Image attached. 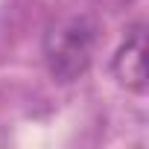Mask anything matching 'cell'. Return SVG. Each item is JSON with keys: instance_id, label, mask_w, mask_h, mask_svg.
Returning a JSON list of instances; mask_svg holds the SVG:
<instances>
[{"instance_id": "6da1fadb", "label": "cell", "mask_w": 149, "mask_h": 149, "mask_svg": "<svg viewBox=\"0 0 149 149\" xmlns=\"http://www.w3.org/2000/svg\"><path fill=\"white\" fill-rule=\"evenodd\" d=\"M100 44V24L91 15H64L44 32V64L61 85L82 79L94 64Z\"/></svg>"}, {"instance_id": "7a4b0ae2", "label": "cell", "mask_w": 149, "mask_h": 149, "mask_svg": "<svg viewBox=\"0 0 149 149\" xmlns=\"http://www.w3.org/2000/svg\"><path fill=\"white\" fill-rule=\"evenodd\" d=\"M111 70H114V79L126 91H134V94L146 91V26L143 24L129 26L123 44L111 58Z\"/></svg>"}, {"instance_id": "3957f363", "label": "cell", "mask_w": 149, "mask_h": 149, "mask_svg": "<svg viewBox=\"0 0 149 149\" xmlns=\"http://www.w3.org/2000/svg\"><path fill=\"white\" fill-rule=\"evenodd\" d=\"M97 3L111 6V9H123V6H129V3H132V0H97Z\"/></svg>"}]
</instances>
